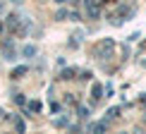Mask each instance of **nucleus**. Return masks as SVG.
<instances>
[{"label": "nucleus", "instance_id": "17", "mask_svg": "<svg viewBox=\"0 0 146 134\" xmlns=\"http://www.w3.org/2000/svg\"><path fill=\"white\" fill-rule=\"evenodd\" d=\"M3 31H5V24H3V22H0V34H3Z\"/></svg>", "mask_w": 146, "mask_h": 134}, {"label": "nucleus", "instance_id": "18", "mask_svg": "<svg viewBox=\"0 0 146 134\" xmlns=\"http://www.w3.org/2000/svg\"><path fill=\"white\" fill-rule=\"evenodd\" d=\"M55 3H58V5H62V3H67V0H55Z\"/></svg>", "mask_w": 146, "mask_h": 134}, {"label": "nucleus", "instance_id": "8", "mask_svg": "<svg viewBox=\"0 0 146 134\" xmlns=\"http://www.w3.org/2000/svg\"><path fill=\"white\" fill-rule=\"evenodd\" d=\"M12 122H15V127H17V134H24V132H27V125H24V120L19 117V115H15Z\"/></svg>", "mask_w": 146, "mask_h": 134}, {"label": "nucleus", "instance_id": "11", "mask_svg": "<svg viewBox=\"0 0 146 134\" xmlns=\"http://www.w3.org/2000/svg\"><path fill=\"white\" fill-rule=\"evenodd\" d=\"M65 17H70V12H67V10H58V12H55V19H58V22H62Z\"/></svg>", "mask_w": 146, "mask_h": 134}, {"label": "nucleus", "instance_id": "19", "mask_svg": "<svg viewBox=\"0 0 146 134\" xmlns=\"http://www.w3.org/2000/svg\"><path fill=\"white\" fill-rule=\"evenodd\" d=\"M12 3H22V0H12Z\"/></svg>", "mask_w": 146, "mask_h": 134}, {"label": "nucleus", "instance_id": "10", "mask_svg": "<svg viewBox=\"0 0 146 134\" xmlns=\"http://www.w3.org/2000/svg\"><path fill=\"white\" fill-rule=\"evenodd\" d=\"M27 108H29L31 113H38V110H41V103H38V101H29V103H27Z\"/></svg>", "mask_w": 146, "mask_h": 134}, {"label": "nucleus", "instance_id": "3", "mask_svg": "<svg viewBox=\"0 0 146 134\" xmlns=\"http://www.w3.org/2000/svg\"><path fill=\"white\" fill-rule=\"evenodd\" d=\"M113 46H115V43H113L110 38H106V41H101V43L96 46V50H94V53H96V58H103V55H106L108 50H113Z\"/></svg>", "mask_w": 146, "mask_h": 134}, {"label": "nucleus", "instance_id": "12", "mask_svg": "<svg viewBox=\"0 0 146 134\" xmlns=\"http://www.w3.org/2000/svg\"><path fill=\"white\" fill-rule=\"evenodd\" d=\"M117 113H120V108H110V110L106 113V120H113V117H117Z\"/></svg>", "mask_w": 146, "mask_h": 134}, {"label": "nucleus", "instance_id": "7", "mask_svg": "<svg viewBox=\"0 0 146 134\" xmlns=\"http://www.w3.org/2000/svg\"><path fill=\"white\" fill-rule=\"evenodd\" d=\"M27 72H29V67H27V65H19V67H15V70H12L10 77H12V79H22Z\"/></svg>", "mask_w": 146, "mask_h": 134}, {"label": "nucleus", "instance_id": "2", "mask_svg": "<svg viewBox=\"0 0 146 134\" xmlns=\"http://www.w3.org/2000/svg\"><path fill=\"white\" fill-rule=\"evenodd\" d=\"M103 91H106V86H103V84H98V82L91 86V101H89V105H91V108H94L96 103L103 98Z\"/></svg>", "mask_w": 146, "mask_h": 134}, {"label": "nucleus", "instance_id": "9", "mask_svg": "<svg viewBox=\"0 0 146 134\" xmlns=\"http://www.w3.org/2000/svg\"><path fill=\"white\" fill-rule=\"evenodd\" d=\"M67 125H70L67 117H55L53 120V127H55V129H62V127H67Z\"/></svg>", "mask_w": 146, "mask_h": 134}, {"label": "nucleus", "instance_id": "4", "mask_svg": "<svg viewBox=\"0 0 146 134\" xmlns=\"http://www.w3.org/2000/svg\"><path fill=\"white\" fill-rule=\"evenodd\" d=\"M108 132V120H101V122L91 125V134H106Z\"/></svg>", "mask_w": 146, "mask_h": 134}, {"label": "nucleus", "instance_id": "16", "mask_svg": "<svg viewBox=\"0 0 146 134\" xmlns=\"http://www.w3.org/2000/svg\"><path fill=\"white\" fill-rule=\"evenodd\" d=\"M70 19L72 22H79V12H70Z\"/></svg>", "mask_w": 146, "mask_h": 134}, {"label": "nucleus", "instance_id": "15", "mask_svg": "<svg viewBox=\"0 0 146 134\" xmlns=\"http://www.w3.org/2000/svg\"><path fill=\"white\" fill-rule=\"evenodd\" d=\"M91 77H94V74H91V72H82V77H79V79H84V82H89Z\"/></svg>", "mask_w": 146, "mask_h": 134}, {"label": "nucleus", "instance_id": "13", "mask_svg": "<svg viewBox=\"0 0 146 134\" xmlns=\"http://www.w3.org/2000/svg\"><path fill=\"white\" fill-rule=\"evenodd\" d=\"M12 98H15V103H17V105H24V103H27V101H24V96H22V94H15Z\"/></svg>", "mask_w": 146, "mask_h": 134}, {"label": "nucleus", "instance_id": "1", "mask_svg": "<svg viewBox=\"0 0 146 134\" xmlns=\"http://www.w3.org/2000/svg\"><path fill=\"white\" fill-rule=\"evenodd\" d=\"M0 53H3L5 60H15L17 58V50H15V43H12V41H0Z\"/></svg>", "mask_w": 146, "mask_h": 134}, {"label": "nucleus", "instance_id": "5", "mask_svg": "<svg viewBox=\"0 0 146 134\" xmlns=\"http://www.w3.org/2000/svg\"><path fill=\"white\" fill-rule=\"evenodd\" d=\"M74 74H79L77 67H67V70L60 72V79H62V82H70V79H74Z\"/></svg>", "mask_w": 146, "mask_h": 134}, {"label": "nucleus", "instance_id": "14", "mask_svg": "<svg viewBox=\"0 0 146 134\" xmlns=\"http://www.w3.org/2000/svg\"><path fill=\"white\" fill-rule=\"evenodd\" d=\"M79 117H82V120H84V117H89V108H86V105L79 108Z\"/></svg>", "mask_w": 146, "mask_h": 134}, {"label": "nucleus", "instance_id": "6", "mask_svg": "<svg viewBox=\"0 0 146 134\" xmlns=\"http://www.w3.org/2000/svg\"><path fill=\"white\" fill-rule=\"evenodd\" d=\"M36 53H38V48H36L34 43H27V46L22 48V55L24 58H36Z\"/></svg>", "mask_w": 146, "mask_h": 134}, {"label": "nucleus", "instance_id": "20", "mask_svg": "<svg viewBox=\"0 0 146 134\" xmlns=\"http://www.w3.org/2000/svg\"><path fill=\"white\" fill-rule=\"evenodd\" d=\"M0 12H3V3H0Z\"/></svg>", "mask_w": 146, "mask_h": 134}]
</instances>
